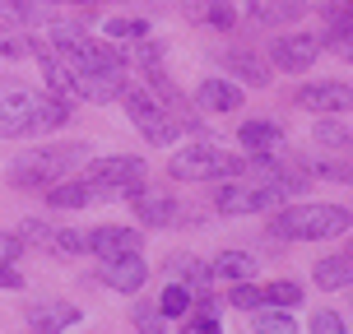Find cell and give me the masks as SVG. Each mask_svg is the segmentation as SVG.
Instances as JSON below:
<instances>
[{
  "label": "cell",
  "instance_id": "13",
  "mask_svg": "<svg viewBox=\"0 0 353 334\" xmlns=\"http://www.w3.org/2000/svg\"><path fill=\"white\" fill-rule=\"evenodd\" d=\"M237 140H242V149L251 154V163H265V158H274V154H283V125L247 121L242 130H237Z\"/></svg>",
  "mask_w": 353,
  "mask_h": 334
},
{
  "label": "cell",
  "instance_id": "21",
  "mask_svg": "<svg viewBox=\"0 0 353 334\" xmlns=\"http://www.w3.org/2000/svg\"><path fill=\"white\" fill-rule=\"evenodd\" d=\"M70 107L74 103H65V98H37L33 103V135H47V130H61V125L70 121Z\"/></svg>",
  "mask_w": 353,
  "mask_h": 334
},
{
  "label": "cell",
  "instance_id": "38",
  "mask_svg": "<svg viewBox=\"0 0 353 334\" xmlns=\"http://www.w3.org/2000/svg\"><path fill=\"white\" fill-rule=\"evenodd\" d=\"M312 330L316 334H344L349 325H344V316H335V311H316V316H312Z\"/></svg>",
  "mask_w": 353,
  "mask_h": 334
},
{
  "label": "cell",
  "instance_id": "39",
  "mask_svg": "<svg viewBox=\"0 0 353 334\" xmlns=\"http://www.w3.org/2000/svg\"><path fill=\"white\" fill-rule=\"evenodd\" d=\"M19 255H23V237H14V232H0V260L14 264Z\"/></svg>",
  "mask_w": 353,
  "mask_h": 334
},
{
  "label": "cell",
  "instance_id": "17",
  "mask_svg": "<svg viewBox=\"0 0 353 334\" xmlns=\"http://www.w3.org/2000/svg\"><path fill=\"white\" fill-rule=\"evenodd\" d=\"M168 279H181L186 288H191V298H200V293H210L214 283V269L205 260H195V255H186V251H176V255H168Z\"/></svg>",
  "mask_w": 353,
  "mask_h": 334
},
{
  "label": "cell",
  "instance_id": "40",
  "mask_svg": "<svg viewBox=\"0 0 353 334\" xmlns=\"http://www.w3.org/2000/svg\"><path fill=\"white\" fill-rule=\"evenodd\" d=\"M0 288H23V274H19L14 264H5V260H0Z\"/></svg>",
  "mask_w": 353,
  "mask_h": 334
},
{
  "label": "cell",
  "instance_id": "30",
  "mask_svg": "<svg viewBox=\"0 0 353 334\" xmlns=\"http://www.w3.org/2000/svg\"><path fill=\"white\" fill-rule=\"evenodd\" d=\"M307 10H312L307 0H270V10H261V19H270V23H298Z\"/></svg>",
  "mask_w": 353,
  "mask_h": 334
},
{
  "label": "cell",
  "instance_id": "3",
  "mask_svg": "<svg viewBox=\"0 0 353 334\" xmlns=\"http://www.w3.org/2000/svg\"><path fill=\"white\" fill-rule=\"evenodd\" d=\"M242 167H247V163L223 154L219 144H186V149H176L172 163H168V172H172L176 181H223V176H237Z\"/></svg>",
  "mask_w": 353,
  "mask_h": 334
},
{
  "label": "cell",
  "instance_id": "43",
  "mask_svg": "<svg viewBox=\"0 0 353 334\" xmlns=\"http://www.w3.org/2000/svg\"><path fill=\"white\" fill-rule=\"evenodd\" d=\"M52 5H74V0H52Z\"/></svg>",
  "mask_w": 353,
  "mask_h": 334
},
{
  "label": "cell",
  "instance_id": "31",
  "mask_svg": "<svg viewBox=\"0 0 353 334\" xmlns=\"http://www.w3.org/2000/svg\"><path fill=\"white\" fill-rule=\"evenodd\" d=\"M19 237H23L28 247H42V251H52V242H56V228H47L42 218H23V223H19Z\"/></svg>",
  "mask_w": 353,
  "mask_h": 334
},
{
  "label": "cell",
  "instance_id": "29",
  "mask_svg": "<svg viewBox=\"0 0 353 334\" xmlns=\"http://www.w3.org/2000/svg\"><path fill=\"white\" fill-rule=\"evenodd\" d=\"M79 47H84V28L79 23H52V52L74 56Z\"/></svg>",
  "mask_w": 353,
  "mask_h": 334
},
{
  "label": "cell",
  "instance_id": "35",
  "mask_svg": "<svg viewBox=\"0 0 353 334\" xmlns=\"http://www.w3.org/2000/svg\"><path fill=\"white\" fill-rule=\"evenodd\" d=\"M232 306H237V311H256V306H261V302H265V293H261V288H256V283H251V279H242V283H237V288H232Z\"/></svg>",
  "mask_w": 353,
  "mask_h": 334
},
{
  "label": "cell",
  "instance_id": "2",
  "mask_svg": "<svg viewBox=\"0 0 353 334\" xmlns=\"http://www.w3.org/2000/svg\"><path fill=\"white\" fill-rule=\"evenodd\" d=\"M84 154H88L84 144H47V149H33V154H23V158L10 167V181L23 186V191H47V186L61 181Z\"/></svg>",
  "mask_w": 353,
  "mask_h": 334
},
{
  "label": "cell",
  "instance_id": "18",
  "mask_svg": "<svg viewBox=\"0 0 353 334\" xmlns=\"http://www.w3.org/2000/svg\"><path fill=\"white\" fill-rule=\"evenodd\" d=\"M242 103H247V93L232 84V79H205L200 84V107L205 112H237Z\"/></svg>",
  "mask_w": 353,
  "mask_h": 334
},
{
  "label": "cell",
  "instance_id": "24",
  "mask_svg": "<svg viewBox=\"0 0 353 334\" xmlns=\"http://www.w3.org/2000/svg\"><path fill=\"white\" fill-rule=\"evenodd\" d=\"M312 279H316V288H349L353 283V260L349 255H330V260H321L316 269H312Z\"/></svg>",
  "mask_w": 353,
  "mask_h": 334
},
{
  "label": "cell",
  "instance_id": "16",
  "mask_svg": "<svg viewBox=\"0 0 353 334\" xmlns=\"http://www.w3.org/2000/svg\"><path fill=\"white\" fill-rule=\"evenodd\" d=\"M74 79H79L84 103H112L125 88V70H74Z\"/></svg>",
  "mask_w": 353,
  "mask_h": 334
},
{
  "label": "cell",
  "instance_id": "23",
  "mask_svg": "<svg viewBox=\"0 0 353 334\" xmlns=\"http://www.w3.org/2000/svg\"><path fill=\"white\" fill-rule=\"evenodd\" d=\"M186 14L195 23H210V28H232L237 23V14H232L223 0H186Z\"/></svg>",
  "mask_w": 353,
  "mask_h": 334
},
{
  "label": "cell",
  "instance_id": "12",
  "mask_svg": "<svg viewBox=\"0 0 353 334\" xmlns=\"http://www.w3.org/2000/svg\"><path fill=\"white\" fill-rule=\"evenodd\" d=\"M107 186H98V181H65V176H61V181H52V186H47V200H52V209H88V205H93V200H107Z\"/></svg>",
  "mask_w": 353,
  "mask_h": 334
},
{
  "label": "cell",
  "instance_id": "6",
  "mask_svg": "<svg viewBox=\"0 0 353 334\" xmlns=\"http://www.w3.org/2000/svg\"><path fill=\"white\" fill-rule=\"evenodd\" d=\"M33 103L37 93H28L23 84H0V135L5 140L33 135Z\"/></svg>",
  "mask_w": 353,
  "mask_h": 334
},
{
  "label": "cell",
  "instance_id": "20",
  "mask_svg": "<svg viewBox=\"0 0 353 334\" xmlns=\"http://www.w3.org/2000/svg\"><path fill=\"white\" fill-rule=\"evenodd\" d=\"M223 65H228L237 79H247V84H256V88H265L270 84V65H265L256 52H247V47H228L223 52Z\"/></svg>",
  "mask_w": 353,
  "mask_h": 334
},
{
  "label": "cell",
  "instance_id": "15",
  "mask_svg": "<svg viewBox=\"0 0 353 334\" xmlns=\"http://www.w3.org/2000/svg\"><path fill=\"white\" fill-rule=\"evenodd\" d=\"M349 103H353L349 84H312V88H302V93H298V107L321 112V116H325V112H330V116H344Z\"/></svg>",
  "mask_w": 353,
  "mask_h": 334
},
{
  "label": "cell",
  "instance_id": "10",
  "mask_svg": "<svg viewBox=\"0 0 353 334\" xmlns=\"http://www.w3.org/2000/svg\"><path fill=\"white\" fill-rule=\"evenodd\" d=\"M144 176V158L135 154H107V158H93L88 163V181H98V186H130V181H140Z\"/></svg>",
  "mask_w": 353,
  "mask_h": 334
},
{
  "label": "cell",
  "instance_id": "36",
  "mask_svg": "<svg viewBox=\"0 0 353 334\" xmlns=\"http://www.w3.org/2000/svg\"><path fill=\"white\" fill-rule=\"evenodd\" d=\"M103 33L107 37H144V33H149V23H144V19H107Z\"/></svg>",
  "mask_w": 353,
  "mask_h": 334
},
{
  "label": "cell",
  "instance_id": "41",
  "mask_svg": "<svg viewBox=\"0 0 353 334\" xmlns=\"http://www.w3.org/2000/svg\"><path fill=\"white\" fill-rule=\"evenodd\" d=\"M316 172H321V176H330V181H349V167H344V163H321Z\"/></svg>",
  "mask_w": 353,
  "mask_h": 334
},
{
  "label": "cell",
  "instance_id": "26",
  "mask_svg": "<svg viewBox=\"0 0 353 334\" xmlns=\"http://www.w3.org/2000/svg\"><path fill=\"white\" fill-rule=\"evenodd\" d=\"M312 140L321 144V149H335V154H344L349 149V125H344V116H321L316 125H312Z\"/></svg>",
  "mask_w": 353,
  "mask_h": 334
},
{
  "label": "cell",
  "instance_id": "4",
  "mask_svg": "<svg viewBox=\"0 0 353 334\" xmlns=\"http://www.w3.org/2000/svg\"><path fill=\"white\" fill-rule=\"evenodd\" d=\"M125 98V112H130V121H135V130H140L149 144H159V149H168V144H176V135H181V121H176L168 107H159L144 88H121Z\"/></svg>",
  "mask_w": 353,
  "mask_h": 334
},
{
  "label": "cell",
  "instance_id": "22",
  "mask_svg": "<svg viewBox=\"0 0 353 334\" xmlns=\"http://www.w3.org/2000/svg\"><path fill=\"white\" fill-rule=\"evenodd\" d=\"M191 306H195L191 288H186V283H181V279H168V288H163V293H159V316L168 320V325H172V320H181V316H186V311H191Z\"/></svg>",
  "mask_w": 353,
  "mask_h": 334
},
{
  "label": "cell",
  "instance_id": "19",
  "mask_svg": "<svg viewBox=\"0 0 353 334\" xmlns=\"http://www.w3.org/2000/svg\"><path fill=\"white\" fill-rule=\"evenodd\" d=\"M28 325L33 330H70V325H79V311L65 306V302H33L28 306Z\"/></svg>",
  "mask_w": 353,
  "mask_h": 334
},
{
  "label": "cell",
  "instance_id": "8",
  "mask_svg": "<svg viewBox=\"0 0 353 334\" xmlns=\"http://www.w3.org/2000/svg\"><path fill=\"white\" fill-rule=\"evenodd\" d=\"M316 56H321V37H312V33H283L279 42H274V65L288 70V74L312 70Z\"/></svg>",
  "mask_w": 353,
  "mask_h": 334
},
{
  "label": "cell",
  "instance_id": "7",
  "mask_svg": "<svg viewBox=\"0 0 353 334\" xmlns=\"http://www.w3.org/2000/svg\"><path fill=\"white\" fill-rule=\"evenodd\" d=\"M98 274H103L107 288H117L125 298H140V288L149 283V264H144L140 251H125V255H107Z\"/></svg>",
  "mask_w": 353,
  "mask_h": 334
},
{
  "label": "cell",
  "instance_id": "5",
  "mask_svg": "<svg viewBox=\"0 0 353 334\" xmlns=\"http://www.w3.org/2000/svg\"><path fill=\"white\" fill-rule=\"evenodd\" d=\"M283 186L274 181H223L219 191H214V209L237 218V213H261V209H274L283 205Z\"/></svg>",
  "mask_w": 353,
  "mask_h": 334
},
{
  "label": "cell",
  "instance_id": "32",
  "mask_svg": "<svg viewBox=\"0 0 353 334\" xmlns=\"http://www.w3.org/2000/svg\"><path fill=\"white\" fill-rule=\"evenodd\" d=\"M52 251H65V255H84V251H88V228H56Z\"/></svg>",
  "mask_w": 353,
  "mask_h": 334
},
{
  "label": "cell",
  "instance_id": "27",
  "mask_svg": "<svg viewBox=\"0 0 353 334\" xmlns=\"http://www.w3.org/2000/svg\"><path fill=\"white\" fill-rule=\"evenodd\" d=\"M256 325H261L265 334H293L298 330V320L288 316V306H270V302L256 306Z\"/></svg>",
  "mask_w": 353,
  "mask_h": 334
},
{
  "label": "cell",
  "instance_id": "11",
  "mask_svg": "<svg viewBox=\"0 0 353 334\" xmlns=\"http://www.w3.org/2000/svg\"><path fill=\"white\" fill-rule=\"evenodd\" d=\"M33 52H37V47H33ZM37 61H42V79H47V93L65 98V103H79V79H74L70 56H61V52H52V47H42V52H37Z\"/></svg>",
  "mask_w": 353,
  "mask_h": 334
},
{
  "label": "cell",
  "instance_id": "1",
  "mask_svg": "<svg viewBox=\"0 0 353 334\" xmlns=\"http://www.w3.org/2000/svg\"><path fill=\"white\" fill-rule=\"evenodd\" d=\"M270 232L283 242H321V237H344L349 232V209L339 205H293L270 218Z\"/></svg>",
  "mask_w": 353,
  "mask_h": 334
},
{
  "label": "cell",
  "instance_id": "42",
  "mask_svg": "<svg viewBox=\"0 0 353 334\" xmlns=\"http://www.w3.org/2000/svg\"><path fill=\"white\" fill-rule=\"evenodd\" d=\"M321 5H335V10H339V5H349V0H321Z\"/></svg>",
  "mask_w": 353,
  "mask_h": 334
},
{
  "label": "cell",
  "instance_id": "34",
  "mask_svg": "<svg viewBox=\"0 0 353 334\" xmlns=\"http://www.w3.org/2000/svg\"><path fill=\"white\" fill-rule=\"evenodd\" d=\"M265 293V302H270V306H293V302L302 298V288L293 279H279V283H270V288H261Z\"/></svg>",
  "mask_w": 353,
  "mask_h": 334
},
{
  "label": "cell",
  "instance_id": "14",
  "mask_svg": "<svg viewBox=\"0 0 353 334\" xmlns=\"http://www.w3.org/2000/svg\"><path fill=\"white\" fill-rule=\"evenodd\" d=\"M144 247V237L140 228H121V223H107V228H93L88 232V251L93 255H125V251H140Z\"/></svg>",
  "mask_w": 353,
  "mask_h": 334
},
{
  "label": "cell",
  "instance_id": "25",
  "mask_svg": "<svg viewBox=\"0 0 353 334\" xmlns=\"http://www.w3.org/2000/svg\"><path fill=\"white\" fill-rule=\"evenodd\" d=\"M210 269L219 274V279H228V283H242V279L256 274V255H247V251H223Z\"/></svg>",
  "mask_w": 353,
  "mask_h": 334
},
{
  "label": "cell",
  "instance_id": "33",
  "mask_svg": "<svg viewBox=\"0 0 353 334\" xmlns=\"http://www.w3.org/2000/svg\"><path fill=\"white\" fill-rule=\"evenodd\" d=\"M330 52L349 56V10H344V5L330 10Z\"/></svg>",
  "mask_w": 353,
  "mask_h": 334
},
{
  "label": "cell",
  "instance_id": "37",
  "mask_svg": "<svg viewBox=\"0 0 353 334\" xmlns=\"http://www.w3.org/2000/svg\"><path fill=\"white\" fill-rule=\"evenodd\" d=\"M181 320H186V330H195V334H214V330H219V316H214V311H205V306H200L195 316L186 311Z\"/></svg>",
  "mask_w": 353,
  "mask_h": 334
},
{
  "label": "cell",
  "instance_id": "9",
  "mask_svg": "<svg viewBox=\"0 0 353 334\" xmlns=\"http://www.w3.org/2000/svg\"><path fill=\"white\" fill-rule=\"evenodd\" d=\"M130 205H135V218H140L144 228H168V223H176V195L172 191H149L140 181L130 191Z\"/></svg>",
  "mask_w": 353,
  "mask_h": 334
},
{
  "label": "cell",
  "instance_id": "28",
  "mask_svg": "<svg viewBox=\"0 0 353 334\" xmlns=\"http://www.w3.org/2000/svg\"><path fill=\"white\" fill-rule=\"evenodd\" d=\"M0 56L5 61H23V56H33V37L10 28V23H0Z\"/></svg>",
  "mask_w": 353,
  "mask_h": 334
}]
</instances>
